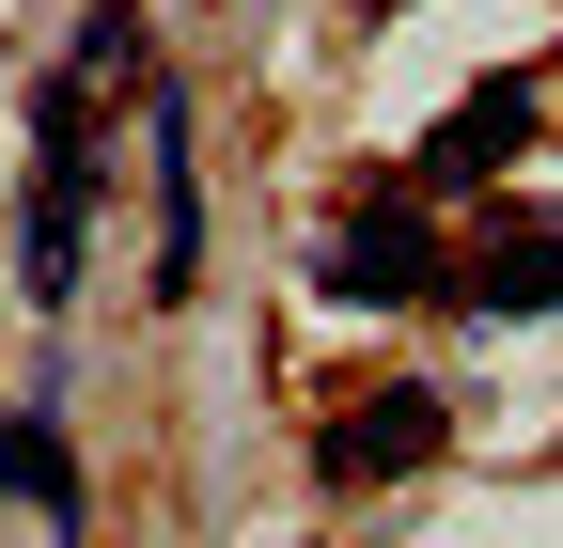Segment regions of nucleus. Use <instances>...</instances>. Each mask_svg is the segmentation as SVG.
Returning <instances> with one entry per match:
<instances>
[{
	"label": "nucleus",
	"mask_w": 563,
	"mask_h": 548,
	"mask_svg": "<svg viewBox=\"0 0 563 548\" xmlns=\"http://www.w3.org/2000/svg\"><path fill=\"white\" fill-rule=\"evenodd\" d=\"M454 314H563V235L548 220H501V235L454 266Z\"/></svg>",
	"instance_id": "7ed1b4c3"
},
{
	"label": "nucleus",
	"mask_w": 563,
	"mask_h": 548,
	"mask_svg": "<svg viewBox=\"0 0 563 548\" xmlns=\"http://www.w3.org/2000/svg\"><path fill=\"white\" fill-rule=\"evenodd\" d=\"M313 283L344 314H422V298H454V251L422 220V188H376V204H344V235L313 251Z\"/></svg>",
	"instance_id": "f257e3e1"
},
{
	"label": "nucleus",
	"mask_w": 563,
	"mask_h": 548,
	"mask_svg": "<svg viewBox=\"0 0 563 548\" xmlns=\"http://www.w3.org/2000/svg\"><path fill=\"white\" fill-rule=\"evenodd\" d=\"M532 110H548L532 79H485V95H470V110L439 125V142H422V188H485V173H501V157L532 142Z\"/></svg>",
	"instance_id": "20e7f679"
},
{
	"label": "nucleus",
	"mask_w": 563,
	"mask_h": 548,
	"mask_svg": "<svg viewBox=\"0 0 563 548\" xmlns=\"http://www.w3.org/2000/svg\"><path fill=\"white\" fill-rule=\"evenodd\" d=\"M439 439H454V407L422 392V376H391V392H361V407L313 439V470H329V486H391V470H422Z\"/></svg>",
	"instance_id": "f03ea898"
},
{
	"label": "nucleus",
	"mask_w": 563,
	"mask_h": 548,
	"mask_svg": "<svg viewBox=\"0 0 563 548\" xmlns=\"http://www.w3.org/2000/svg\"><path fill=\"white\" fill-rule=\"evenodd\" d=\"M0 502H47V533H79V454H63V424H0Z\"/></svg>",
	"instance_id": "39448f33"
}]
</instances>
